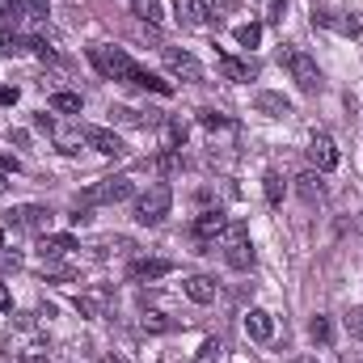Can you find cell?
Returning a JSON list of instances; mask_svg holds the SVG:
<instances>
[{
  "instance_id": "cell-33",
  "label": "cell",
  "mask_w": 363,
  "mask_h": 363,
  "mask_svg": "<svg viewBox=\"0 0 363 363\" xmlns=\"http://www.w3.org/2000/svg\"><path fill=\"white\" fill-rule=\"evenodd\" d=\"M21 363H51V355H47V351H26Z\"/></svg>"
},
{
  "instance_id": "cell-14",
  "label": "cell",
  "mask_w": 363,
  "mask_h": 363,
  "mask_svg": "<svg viewBox=\"0 0 363 363\" xmlns=\"http://www.w3.org/2000/svg\"><path fill=\"white\" fill-rule=\"evenodd\" d=\"M254 110H258V114H271V118H287V114H291V101H287L283 93H258V97H254Z\"/></svg>"
},
{
  "instance_id": "cell-27",
  "label": "cell",
  "mask_w": 363,
  "mask_h": 363,
  "mask_svg": "<svg viewBox=\"0 0 363 363\" xmlns=\"http://www.w3.org/2000/svg\"><path fill=\"white\" fill-rule=\"evenodd\" d=\"M267 186H262V190H267V203H279V199H283V178H279V174H267Z\"/></svg>"
},
{
  "instance_id": "cell-34",
  "label": "cell",
  "mask_w": 363,
  "mask_h": 363,
  "mask_svg": "<svg viewBox=\"0 0 363 363\" xmlns=\"http://www.w3.org/2000/svg\"><path fill=\"white\" fill-rule=\"evenodd\" d=\"M0 267H4V271H17V267H21V258H17V254H0Z\"/></svg>"
},
{
  "instance_id": "cell-31",
  "label": "cell",
  "mask_w": 363,
  "mask_h": 363,
  "mask_svg": "<svg viewBox=\"0 0 363 363\" xmlns=\"http://www.w3.org/2000/svg\"><path fill=\"white\" fill-rule=\"evenodd\" d=\"M178 165H182V157H178V152H165V157L157 161V169H161V174H174Z\"/></svg>"
},
{
  "instance_id": "cell-29",
  "label": "cell",
  "mask_w": 363,
  "mask_h": 363,
  "mask_svg": "<svg viewBox=\"0 0 363 363\" xmlns=\"http://www.w3.org/2000/svg\"><path fill=\"white\" fill-rule=\"evenodd\" d=\"M347 334L351 338H363V308H351L347 313Z\"/></svg>"
},
{
  "instance_id": "cell-21",
  "label": "cell",
  "mask_w": 363,
  "mask_h": 363,
  "mask_svg": "<svg viewBox=\"0 0 363 363\" xmlns=\"http://www.w3.org/2000/svg\"><path fill=\"white\" fill-rule=\"evenodd\" d=\"M55 114H81V93H51Z\"/></svg>"
},
{
  "instance_id": "cell-30",
  "label": "cell",
  "mask_w": 363,
  "mask_h": 363,
  "mask_svg": "<svg viewBox=\"0 0 363 363\" xmlns=\"http://www.w3.org/2000/svg\"><path fill=\"white\" fill-rule=\"evenodd\" d=\"M0 51H4V55H17V51H21V38L9 34V30H0Z\"/></svg>"
},
{
  "instance_id": "cell-11",
  "label": "cell",
  "mask_w": 363,
  "mask_h": 363,
  "mask_svg": "<svg viewBox=\"0 0 363 363\" xmlns=\"http://www.w3.org/2000/svg\"><path fill=\"white\" fill-rule=\"evenodd\" d=\"M174 13H178L182 26H207V21H211L207 0H174Z\"/></svg>"
},
{
  "instance_id": "cell-24",
  "label": "cell",
  "mask_w": 363,
  "mask_h": 363,
  "mask_svg": "<svg viewBox=\"0 0 363 363\" xmlns=\"http://www.w3.org/2000/svg\"><path fill=\"white\" fill-rule=\"evenodd\" d=\"M237 43H241V47H258V43H262V26H258V21L237 26Z\"/></svg>"
},
{
  "instance_id": "cell-3",
  "label": "cell",
  "mask_w": 363,
  "mask_h": 363,
  "mask_svg": "<svg viewBox=\"0 0 363 363\" xmlns=\"http://www.w3.org/2000/svg\"><path fill=\"white\" fill-rule=\"evenodd\" d=\"M283 64H287L291 81H296L304 93L321 89V68H317V60H313L308 51H300V47H283Z\"/></svg>"
},
{
  "instance_id": "cell-6",
  "label": "cell",
  "mask_w": 363,
  "mask_h": 363,
  "mask_svg": "<svg viewBox=\"0 0 363 363\" xmlns=\"http://www.w3.org/2000/svg\"><path fill=\"white\" fill-rule=\"evenodd\" d=\"M224 228H228V216L216 207V211H203L199 220H194V241L199 245H211V241H220L224 237Z\"/></svg>"
},
{
  "instance_id": "cell-41",
  "label": "cell",
  "mask_w": 363,
  "mask_h": 363,
  "mask_svg": "<svg viewBox=\"0 0 363 363\" xmlns=\"http://www.w3.org/2000/svg\"><path fill=\"white\" fill-rule=\"evenodd\" d=\"M0 250H4V228H0Z\"/></svg>"
},
{
  "instance_id": "cell-28",
  "label": "cell",
  "mask_w": 363,
  "mask_h": 363,
  "mask_svg": "<svg viewBox=\"0 0 363 363\" xmlns=\"http://www.w3.org/2000/svg\"><path fill=\"white\" fill-rule=\"evenodd\" d=\"M237 241H250V228L245 224H228L224 228V245H237Z\"/></svg>"
},
{
  "instance_id": "cell-36",
  "label": "cell",
  "mask_w": 363,
  "mask_h": 363,
  "mask_svg": "<svg viewBox=\"0 0 363 363\" xmlns=\"http://www.w3.org/2000/svg\"><path fill=\"white\" fill-rule=\"evenodd\" d=\"M0 169H13V174H17V157H9L4 148H0Z\"/></svg>"
},
{
  "instance_id": "cell-13",
  "label": "cell",
  "mask_w": 363,
  "mask_h": 363,
  "mask_svg": "<svg viewBox=\"0 0 363 363\" xmlns=\"http://www.w3.org/2000/svg\"><path fill=\"white\" fill-rule=\"evenodd\" d=\"M72 250H81L72 233H51V237H38V254H43V258H64V254H72Z\"/></svg>"
},
{
  "instance_id": "cell-26",
  "label": "cell",
  "mask_w": 363,
  "mask_h": 363,
  "mask_svg": "<svg viewBox=\"0 0 363 363\" xmlns=\"http://www.w3.org/2000/svg\"><path fill=\"white\" fill-rule=\"evenodd\" d=\"M308 334H313V342H330V338H334V330H330L325 317H313V321H308Z\"/></svg>"
},
{
  "instance_id": "cell-5",
  "label": "cell",
  "mask_w": 363,
  "mask_h": 363,
  "mask_svg": "<svg viewBox=\"0 0 363 363\" xmlns=\"http://www.w3.org/2000/svg\"><path fill=\"white\" fill-rule=\"evenodd\" d=\"M165 68H169L178 81H186V85L203 81V64H199L190 51H178V47H169V51H165Z\"/></svg>"
},
{
  "instance_id": "cell-12",
  "label": "cell",
  "mask_w": 363,
  "mask_h": 363,
  "mask_svg": "<svg viewBox=\"0 0 363 363\" xmlns=\"http://www.w3.org/2000/svg\"><path fill=\"white\" fill-rule=\"evenodd\" d=\"M9 224H17V228H47V224H51V211L38 207V203H30V207L9 211Z\"/></svg>"
},
{
  "instance_id": "cell-17",
  "label": "cell",
  "mask_w": 363,
  "mask_h": 363,
  "mask_svg": "<svg viewBox=\"0 0 363 363\" xmlns=\"http://www.w3.org/2000/svg\"><path fill=\"white\" fill-rule=\"evenodd\" d=\"M313 26H334L338 34H347V38H355L363 26H359V17H330V13H313Z\"/></svg>"
},
{
  "instance_id": "cell-20",
  "label": "cell",
  "mask_w": 363,
  "mask_h": 363,
  "mask_svg": "<svg viewBox=\"0 0 363 363\" xmlns=\"http://www.w3.org/2000/svg\"><path fill=\"white\" fill-rule=\"evenodd\" d=\"M220 72H224L228 81H250V77H254V68L241 64V60H233V55H220Z\"/></svg>"
},
{
  "instance_id": "cell-35",
  "label": "cell",
  "mask_w": 363,
  "mask_h": 363,
  "mask_svg": "<svg viewBox=\"0 0 363 363\" xmlns=\"http://www.w3.org/2000/svg\"><path fill=\"white\" fill-rule=\"evenodd\" d=\"M0 313H13V296H9V287L0 283Z\"/></svg>"
},
{
  "instance_id": "cell-23",
  "label": "cell",
  "mask_w": 363,
  "mask_h": 363,
  "mask_svg": "<svg viewBox=\"0 0 363 363\" xmlns=\"http://www.w3.org/2000/svg\"><path fill=\"white\" fill-rule=\"evenodd\" d=\"M220 359H224V342L220 338H207L199 347V363H220Z\"/></svg>"
},
{
  "instance_id": "cell-10",
  "label": "cell",
  "mask_w": 363,
  "mask_h": 363,
  "mask_svg": "<svg viewBox=\"0 0 363 363\" xmlns=\"http://www.w3.org/2000/svg\"><path fill=\"white\" fill-rule=\"evenodd\" d=\"M245 334L254 338V342H271L274 338V317L267 308H250V317H245Z\"/></svg>"
},
{
  "instance_id": "cell-37",
  "label": "cell",
  "mask_w": 363,
  "mask_h": 363,
  "mask_svg": "<svg viewBox=\"0 0 363 363\" xmlns=\"http://www.w3.org/2000/svg\"><path fill=\"white\" fill-rule=\"evenodd\" d=\"M26 4H30L34 17H47V0H26Z\"/></svg>"
},
{
  "instance_id": "cell-8",
  "label": "cell",
  "mask_w": 363,
  "mask_h": 363,
  "mask_svg": "<svg viewBox=\"0 0 363 363\" xmlns=\"http://www.w3.org/2000/svg\"><path fill=\"white\" fill-rule=\"evenodd\" d=\"M308 161L317 165V174L338 169V148H334V140H330V135H313V144H308Z\"/></svg>"
},
{
  "instance_id": "cell-42",
  "label": "cell",
  "mask_w": 363,
  "mask_h": 363,
  "mask_svg": "<svg viewBox=\"0 0 363 363\" xmlns=\"http://www.w3.org/2000/svg\"><path fill=\"white\" fill-rule=\"evenodd\" d=\"M0 13H4V0H0Z\"/></svg>"
},
{
  "instance_id": "cell-39",
  "label": "cell",
  "mask_w": 363,
  "mask_h": 363,
  "mask_svg": "<svg viewBox=\"0 0 363 363\" xmlns=\"http://www.w3.org/2000/svg\"><path fill=\"white\" fill-rule=\"evenodd\" d=\"M291 363H317V359L313 355H300V359H291Z\"/></svg>"
},
{
  "instance_id": "cell-16",
  "label": "cell",
  "mask_w": 363,
  "mask_h": 363,
  "mask_svg": "<svg viewBox=\"0 0 363 363\" xmlns=\"http://www.w3.org/2000/svg\"><path fill=\"white\" fill-rule=\"evenodd\" d=\"M224 258H228V267H233V271H254V262H258L250 241H237V245H228V250H224Z\"/></svg>"
},
{
  "instance_id": "cell-38",
  "label": "cell",
  "mask_w": 363,
  "mask_h": 363,
  "mask_svg": "<svg viewBox=\"0 0 363 363\" xmlns=\"http://www.w3.org/2000/svg\"><path fill=\"white\" fill-rule=\"evenodd\" d=\"M4 190H9V178H4V169H0V194H4Z\"/></svg>"
},
{
  "instance_id": "cell-9",
  "label": "cell",
  "mask_w": 363,
  "mask_h": 363,
  "mask_svg": "<svg viewBox=\"0 0 363 363\" xmlns=\"http://www.w3.org/2000/svg\"><path fill=\"white\" fill-rule=\"evenodd\" d=\"M81 135H85V144H89L93 152H101V157H118L123 152V140L110 127H85Z\"/></svg>"
},
{
  "instance_id": "cell-25",
  "label": "cell",
  "mask_w": 363,
  "mask_h": 363,
  "mask_svg": "<svg viewBox=\"0 0 363 363\" xmlns=\"http://www.w3.org/2000/svg\"><path fill=\"white\" fill-rule=\"evenodd\" d=\"M148 334H165V330H174V321L169 317H161V313H144V321H140Z\"/></svg>"
},
{
  "instance_id": "cell-40",
  "label": "cell",
  "mask_w": 363,
  "mask_h": 363,
  "mask_svg": "<svg viewBox=\"0 0 363 363\" xmlns=\"http://www.w3.org/2000/svg\"><path fill=\"white\" fill-rule=\"evenodd\" d=\"M106 363H127V359H114V355H110V359H106Z\"/></svg>"
},
{
  "instance_id": "cell-32",
  "label": "cell",
  "mask_w": 363,
  "mask_h": 363,
  "mask_svg": "<svg viewBox=\"0 0 363 363\" xmlns=\"http://www.w3.org/2000/svg\"><path fill=\"white\" fill-rule=\"evenodd\" d=\"M199 118H203V127H228V118H224V114H216V110H203Z\"/></svg>"
},
{
  "instance_id": "cell-4",
  "label": "cell",
  "mask_w": 363,
  "mask_h": 363,
  "mask_svg": "<svg viewBox=\"0 0 363 363\" xmlns=\"http://www.w3.org/2000/svg\"><path fill=\"white\" fill-rule=\"evenodd\" d=\"M123 199H131V182L127 178H101L77 199V207H81V203H85V207H97V203H123Z\"/></svg>"
},
{
  "instance_id": "cell-22",
  "label": "cell",
  "mask_w": 363,
  "mask_h": 363,
  "mask_svg": "<svg viewBox=\"0 0 363 363\" xmlns=\"http://www.w3.org/2000/svg\"><path fill=\"white\" fill-rule=\"evenodd\" d=\"M131 9H135V17H144V21H152V26H161V21H165V13H161V4H157V0H131Z\"/></svg>"
},
{
  "instance_id": "cell-2",
  "label": "cell",
  "mask_w": 363,
  "mask_h": 363,
  "mask_svg": "<svg viewBox=\"0 0 363 363\" xmlns=\"http://www.w3.org/2000/svg\"><path fill=\"white\" fill-rule=\"evenodd\" d=\"M169 207H174V190H169L165 182H157V186H148V190L135 199V220H140V224H161V220L169 216Z\"/></svg>"
},
{
  "instance_id": "cell-15",
  "label": "cell",
  "mask_w": 363,
  "mask_h": 363,
  "mask_svg": "<svg viewBox=\"0 0 363 363\" xmlns=\"http://www.w3.org/2000/svg\"><path fill=\"white\" fill-rule=\"evenodd\" d=\"M186 296H190L194 304H211V300H216V279H207V274H190V279H186Z\"/></svg>"
},
{
  "instance_id": "cell-7",
  "label": "cell",
  "mask_w": 363,
  "mask_h": 363,
  "mask_svg": "<svg viewBox=\"0 0 363 363\" xmlns=\"http://www.w3.org/2000/svg\"><path fill=\"white\" fill-rule=\"evenodd\" d=\"M169 271H174L169 258H135V262L127 267V279H131V283H152V279H165Z\"/></svg>"
},
{
  "instance_id": "cell-1",
  "label": "cell",
  "mask_w": 363,
  "mask_h": 363,
  "mask_svg": "<svg viewBox=\"0 0 363 363\" xmlns=\"http://www.w3.org/2000/svg\"><path fill=\"white\" fill-rule=\"evenodd\" d=\"M89 60L93 68L101 72V77H110V81H127V85H140V89H152V93H174L169 81H161V77H152V72H144L127 51H118V47H89Z\"/></svg>"
},
{
  "instance_id": "cell-19",
  "label": "cell",
  "mask_w": 363,
  "mask_h": 363,
  "mask_svg": "<svg viewBox=\"0 0 363 363\" xmlns=\"http://www.w3.org/2000/svg\"><path fill=\"white\" fill-rule=\"evenodd\" d=\"M101 308H106V296L101 291H81L77 296V313L81 317H101Z\"/></svg>"
},
{
  "instance_id": "cell-18",
  "label": "cell",
  "mask_w": 363,
  "mask_h": 363,
  "mask_svg": "<svg viewBox=\"0 0 363 363\" xmlns=\"http://www.w3.org/2000/svg\"><path fill=\"white\" fill-rule=\"evenodd\" d=\"M296 190H300V199L317 203V199L325 194V186H321V174H300V178H296Z\"/></svg>"
}]
</instances>
